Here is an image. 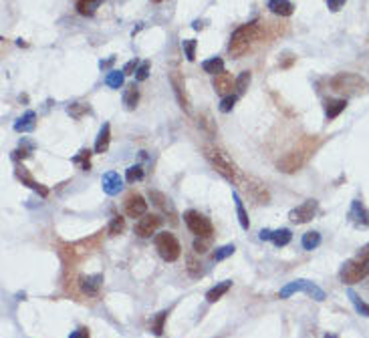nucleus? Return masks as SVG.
<instances>
[{
	"instance_id": "obj_12",
	"label": "nucleus",
	"mask_w": 369,
	"mask_h": 338,
	"mask_svg": "<svg viewBox=\"0 0 369 338\" xmlns=\"http://www.w3.org/2000/svg\"><path fill=\"white\" fill-rule=\"evenodd\" d=\"M244 187H246V192L258 202V203H269L271 202V194L269 190L265 187V183L261 179H256V177H244Z\"/></svg>"
},
{
	"instance_id": "obj_15",
	"label": "nucleus",
	"mask_w": 369,
	"mask_h": 338,
	"mask_svg": "<svg viewBox=\"0 0 369 338\" xmlns=\"http://www.w3.org/2000/svg\"><path fill=\"white\" fill-rule=\"evenodd\" d=\"M150 200H152V203H154L156 207H160L166 215H170V219H172L174 223L178 221V213H176V207H174V203H172L170 198H166V196L160 194V192H150Z\"/></svg>"
},
{
	"instance_id": "obj_23",
	"label": "nucleus",
	"mask_w": 369,
	"mask_h": 338,
	"mask_svg": "<svg viewBox=\"0 0 369 338\" xmlns=\"http://www.w3.org/2000/svg\"><path fill=\"white\" fill-rule=\"evenodd\" d=\"M34 119H36V115L32 111H26L24 115L14 123V131H22V133H26V131H32L34 129Z\"/></svg>"
},
{
	"instance_id": "obj_42",
	"label": "nucleus",
	"mask_w": 369,
	"mask_h": 338,
	"mask_svg": "<svg viewBox=\"0 0 369 338\" xmlns=\"http://www.w3.org/2000/svg\"><path fill=\"white\" fill-rule=\"evenodd\" d=\"M208 240H210V238H196V242H194V252H198V254L208 252Z\"/></svg>"
},
{
	"instance_id": "obj_41",
	"label": "nucleus",
	"mask_w": 369,
	"mask_h": 338,
	"mask_svg": "<svg viewBox=\"0 0 369 338\" xmlns=\"http://www.w3.org/2000/svg\"><path fill=\"white\" fill-rule=\"evenodd\" d=\"M234 103H236V95H226L222 99V103H220V111H222V113H230L232 107H234Z\"/></svg>"
},
{
	"instance_id": "obj_43",
	"label": "nucleus",
	"mask_w": 369,
	"mask_h": 338,
	"mask_svg": "<svg viewBox=\"0 0 369 338\" xmlns=\"http://www.w3.org/2000/svg\"><path fill=\"white\" fill-rule=\"evenodd\" d=\"M347 2V0H327V8L331 10V12H337V10H341V6Z\"/></svg>"
},
{
	"instance_id": "obj_37",
	"label": "nucleus",
	"mask_w": 369,
	"mask_h": 338,
	"mask_svg": "<svg viewBox=\"0 0 369 338\" xmlns=\"http://www.w3.org/2000/svg\"><path fill=\"white\" fill-rule=\"evenodd\" d=\"M89 157H91V151H89V149H81V151H79V155H75V157H73V163H83L81 167H83L85 171H89V167H91V163H89Z\"/></svg>"
},
{
	"instance_id": "obj_9",
	"label": "nucleus",
	"mask_w": 369,
	"mask_h": 338,
	"mask_svg": "<svg viewBox=\"0 0 369 338\" xmlns=\"http://www.w3.org/2000/svg\"><path fill=\"white\" fill-rule=\"evenodd\" d=\"M162 225V217L156 213H145L143 217H139V221L135 223V234L139 238H152L158 228Z\"/></svg>"
},
{
	"instance_id": "obj_40",
	"label": "nucleus",
	"mask_w": 369,
	"mask_h": 338,
	"mask_svg": "<svg viewBox=\"0 0 369 338\" xmlns=\"http://www.w3.org/2000/svg\"><path fill=\"white\" fill-rule=\"evenodd\" d=\"M147 77H150V61H143L135 70V81H145Z\"/></svg>"
},
{
	"instance_id": "obj_19",
	"label": "nucleus",
	"mask_w": 369,
	"mask_h": 338,
	"mask_svg": "<svg viewBox=\"0 0 369 338\" xmlns=\"http://www.w3.org/2000/svg\"><path fill=\"white\" fill-rule=\"evenodd\" d=\"M269 10L277 16H290L294 12V4L290 2V0H271Z\"/></svg>"
},
{
	"instance_id": "obj_27",
	"label": "nucleus",
	"mask_w": 369,
	"mask_h": 338,
	"mask_svg": "<svg viewBox=\"0 0 369 338\" xmlns=\"http://www.w3.org/2000/svg\"><path fill=\"white\" fill-rule=\"evenodd\" d=\"M137 101H139V91L135 89V85L127 87L125 93H123V105H125V109L133 111L137 107Z\"/></svg>"
},
{
	"instance_id": "obj_17",
	"label": "nucleus",
	"mask_w": 369,
	"mask_h": 338,
	"mask_svg": "<svg viewBox=\"0 0 369 338\" xmlns=\"http://www.w3.org/2000/svg\"><path fill=\"white\" fill-rule=\"evenodd\" d=\"M345 107H347L345 99H329V101H325V115H327V119L331 121V119L339 117L341 113L345 111Z\"/></svg>"
},
{
	"instance_id": "obj_29",
	"label": "nucleus",
	"mask_w": 369,
	"mask_h": 338,
	"mask_svg": "<svg viewBox=\"0 0 369 338\" xmlns=\"http://www.w3.org/2000/svg\"><path fill=\"white\" fill-rule=\"evenodd\" d=\"M123 77H125L123 70H109V74L105 77V85L111 89H119L123 85Z\"/></svg>"
},
{
	"instance_id": "obj_34",
	"label": "nucleus",
	"mask_w": 369,
	"mask_h": 338,
	"mask_svg": "<svg viewBox=\"0 0 369 338\" xmlns=\"http://www.w3.org/2000/svg\"><path fill=\"white\" fill-rule=\"evenodd\" d=\"M67 111H69V115H71V117L79 119V117L85 115V113H89L91 109H89V105H85V103H75V105H71Z\"/></svg>"
},
{
	"instance_id": "obj_3",
	"label": "nucleus",
	"mask_w": 369,
	"mask_h": 338,
	"mask_svg": "<svg viewBox=\"0 0 369 338\" xmlns=\"http://www.w3.org/2000/svg\"><path fill=\"white\" fill-rule=\"evenodd\" d=\"M339 276L343 284H357L369 276V246H365L355 258L345 262Z\"/></svg>"
},
{
	"instance_id": "obj_30",
	"label": "nucleus",
	"mask_w": 369,
	"mask_h": 338,
	"mask_svg": "<svg viewBox=\"0 0 369 338\" xmlns=\"http://www.w3.org/2000/svg\"><path fill=\"white\" fill-rule=\"evenodd\" d=\"M319 244H321V234H319V232H307V234L303 236V248H305L307 252L315 250Z\"/></svg>"
},
{
	"instance_id": "obj_48",
	"label": "nucleus",
	"mask_w": 369,
	"mask_h": 338,
	"mask_svg": "<svg viewBox=\"0 0 369 338\" xmlns=\"http://www.w3.org/2000/svg\"><path fill=\"white\" fill-rule=\"evenodd\" d=\"M261 240H271V230H263L261 232Z\"/></svg>"
},
{
	"instance_id": "obj_24",
	"label": "nucleus",
	"mask_w": 369,
	"mask_h": 338,
	"mask_svg": "<svg viewBox=\"0 0 369 338\" xmlns=\"http://www.w3.org/2000/svg\"><path fill=\"white\" fill-rule=\"evenodd\" d=\"M290 240H292V232H290V230H286V228L277 230V232H271V242H273L277 248L286 246Z\"/></svg>"
},
{
	"instance_id": "obj_7",
	"label": "nucleus",
	"mask_w": 369,
	"mask_h": 338,
	"mask_svg": "<svg viewBox=\"0 0 369 338\" xmlns=\"http://www.w3.org/2000/svg\"><path fill=\"white\" fill-rule=\"evenodd\" d=\"M184 221H186L188 230H190L196 238H212V234H214L212 221H210L206 215H202V213H198V211H194V209H190V211L184 213Z\"/></svg>"
},
{
	"instance_id": "obj_39",
	"label": "nucleus",
	"mask_w": 369,
	"mask_h": 338,
	"mask_svg": "<svg viewBox=\"0 0 369 338\" xmlns=\"http://www.w3.org/2000/svg\"><path fill=\"white\" fill-rule=\"evenodd\" d=\"M234 246H222V248H218L216 252H214V262H222V260H226L228 256H232L234 254Z\"/></svg>"
},
{
	"instance_id": "obj_14",
	"label": "nucleus",
	"mask_w": 369,
	"mask_h": 338,
	"mask_svg": "<svg viewBox=\"0 0 369 338\" xmlns=\"http://www.w3.org/2000/svg\"><path fill=\"white\" fill-rule=\"evenodd\" d=\"M101 187L107 196H117L123 190V179L117 171H107L101 179Z\"/></svg>"
},
{
	"instance_id": "obj_1",
	"label": "nucleus",
	"mask_w": 369,
	"mask_h": 338,
	"mask_svg": "<svg viewBox=\"0 0 369 338\" xmlns=\"http://www.w3.org/2000/svg\"><path fill=\"white\" fill-rule=\"evenodd\" d=\"M323 143V139L319 135H307L303 137L297 145H294L288 153H284L278 161H277V169L282 173H294L299 171L311 157L313 153L319 149V145Z\"/></svg>"
},
{
	"instance_id": "obj_35",
	"label": "nucleus",
	"mask_w": 369,
	"mask_h": 338,
	"mask_svg": "<svg viewBox=\"0 0 369 338\" xmlns=\"http://www.w3.org/2000/svg\"><path fill=\"white\" fill-rule=\"evenodd\" d=\"M196 47H198V43H196L194 39H188V41L182 43V49H184V53H186V59H188L190 63L196 59Z\"/></svg>"
},
{
	"instance_id": "obj_50",
	"label": "nucleus",
	"mask_w": 369,
	"mask_h": 338,
	"mask_svg": "<svg viewBox=\"0 0 369 338\" xmlns=\"http://www.w3.org/2000/svg\"><path fill=\"white\" fill-rule=\"evenodd\" d=\"M154 2H162V0H154Z\"/></svg>"
},
{
	"instance_id": "obj_20",
	"label": "nucleus",
	"mask_w": 369,
	"mask_h": 338,
	"mask_svg": "<svg viewBox=\"0 0 369 338\" xmlns=\"http://www.w3.org/2000/svg\"><path fill=\"white\" fill-rule=\"evenodd\" d=\"M109 141H111V127H109V123H105L95 141V153H105L109 149Z\"/></svg>"
},
{
	"instance_id": "obj_44",
	"label": "nucleus",
	"mask_w": 369,
	"mask_h": 338,
	"mask_svg": "<svg viewBox=\"0 0 369 338\" xmlns=\"http://www.w3.org/2000/svg\"><path fill=\"white\" fill-rule=\"evenodd\" d=\"M137 67H139V63L133 59V61H129V63L123 67V72H125V74H131L133 70H137Z\"/></svg>"
},
{
	"instance_id": "obj_26",
	"label": "nucleus",
	"mask_w": 369,
	"mask_h": 338,
	"mask_svg": "<svg viewBox=\"0 0 369 338\" xmlns=\"http://www.w3.org/2000/svg\"><path fill=\"white\" fill-rule=\"evenodd\" d=\"M232 198H234V203H236V213H238V221L242 225V230H248L250 228V221H248V213L244 209V203H242V200H240V196L236 192L232 194Z\"/></svg>"
},
{
	"instance_id": "obj_32",
	"label": "nucleus",
	"mask_w": 369,
	"mask_h": 338,
	"mask_svg": "<svg viewBox=\"0 0 369 338\" xmlns=\"http://www.w3.org/2000/svg\"><path fill=\"white\" fill-rule=\"evenodd\" d=\"M250 79H252L250 70L240 72V77L236 79V85H234V89L238 91V95H244V93H246V89H248V85H250Z\"/></svg>"
},
{
	"instance_id": "obj_13",
	"label": "nucleus",
	"mask_w": 369,
	"mask_h": 338,
	"mask_svg": "<svg viewBox=\"0 0 369 338\" xmlns=\"http://www.w3.org/2000/svg\"><path fill=\"white\" fill-rule=\"evenodd\" d=\"M123 207H125V213H127L129 217H133V219H135V217H143V215L147 213V202H145L139 194L127 196Z\"/></svg>"
},
{
	"instance_id": "obj_33",
	"label": "nucleus",
	"mask_w": 369,
	"mask_h": 338,
	"mask_svg": "<svg viewBox=\"0 0 369 338\" xmlns=\"http://www.w3.org/2000/svg\"><path fill=\"white\" fill-rule=\"evenodd\" d=\"M347 296L351 298V302H353V306H355V310H357L359 314H363V316H369V306H367V304L363 302V300H361V298H359V296H357V294H355L353 290H349V292H347Z\"/></svg>"
},
{
	"instance_id": "obj_25",
	"label": "nucleus",
	"mask_w": 369,
	"mask_h": 338,
	"mask_svg": "<svg viewBox=\"0 0 369 338\" xmlns=\"http://www.w3.org/2000/svg\"><path fill=\"white\" fill-rule=\"evenodd\" d=\"M202 68H204V72H210V74H220V72H224V61L220 59V57H212V59H208V61H204L202 63Z\"/></svg>"
},
{
	"instance_id": "obj_11",
	"label": "nucleus",
	"mask_w": 369,
	"mask_h": 338,
	"mask_svg": "<svg viewBox=\"0 0 369 338\" xmlns=\"http://www.w3.org/2000/svg\"><path fill=\"white\" fill-rule=\"evenodd\" d=\"M170 83H172V89H174V95H176L180 107L188 113L190 111V101H188V93H186V83H184V77L180 74V70L170 72Z\"/></svg>"
},
{
	"instance_id": "obj_21",
	"label": "nucleus",
	"mask_w": 369,
	"mask_h": 338,
	"mask_svg": "<svg viewBox=\"0 0 369 338\" xmlns=\"http://www.w3.org/2000/svg\"><path fill=\"white\" fill-rule=\"evenodd\" d=\"M232 288V282L230 280H224V282H220V284H216L214 288H210L208 290V294H206V300H208V302L212 304V302H216V300H220V298H222L228 290Z\"/></svg>"
},
{
	"instance_id": "obj_16",
	"label": "nucleus",
	"mask_w": 369,
	"mask_h": 338,
	"mask_svg": "<svg viewBox=\"0 0 369 338\" xmlns=\"http://www.w3.org/2000/svg\"><path fill=\"white\" fill-rule=\"evenodd\" d=\"M234 85H236V81L232 79V74H228V72H220V74H216V79H214V89H216L218 95L232 93Z\"/></svg>"
},
{
	"instance_id": "obj_8",
	"label": "nucleus",
	"mask_w": 369,
	"mask_h": 338,
	"mask_svg": "<svg viewBox=\"0 0 369 338\" xmlns=\"http://www.w3.org/2000/svg\"><path fill=\"white\" fill-rule=\"evenodd\" d=\"M294 292H307L309 296H313L315 300H323L325 298V292L319 288V286H315L313 282H307V280H294V282H290V284H286L282 290H280V298H288L290 294H294Z\"/></svg>"
},
{
	"instance_id": "obj_22",
	"label": "nucleus",
	"mask_w": 369,
	"mask_h": 338,
	"mask_svg": "<svg viewBox=\"0 0 369 338\" xmlns=\"http://www.w3.org/2000/svg\"><path fill=\"white\" fill-rule=\"evenodd\" d=\"M101 282H103V276L97 274V276H87V278H81V288L85 294L89 296H95L101 288Z\"/></svg>"
},
{
	"instance_id": "obj_4",
	"label": "nucleus",
	"mask_w": 369,
	"mask_h": 338,
	"mask_svg": "<svg viewBox=\"0 0 369 338\" xmlns=\"http://www.w3.org/2000/svg\"><path fill=\"white\" fill-rule=\"evenodd\" d=\"M329 87L335 93H341L345 97H355L361 93H369V83L353 72H339L329 81Z\"/></svg>"
},
{
	"instance_id": "obj_5",
	"label": "nucleus",
	"mask_w": 369,
	"mask_h": 338,
	"mask_svg": "<svg viewBox=\"0 0 369 338\" xmlns=\"http://www.w3.org/2000/svg\"><path fill=\"white\" fill-rule=\"evenodd\" d=\"M256 39H258V24H256V22L238 26V28L232 32V39H230V45H228V51H230L232 59H240V57L250 49V45H252Z\"/></svg>"
},
{
	"instance_id": "obj_28",
	"label": "nucleus",
	"mask_w": 369,
	"mask_h": 338,
	"mask_svg": "<svg viewBox=\"0 0 369 338\" xmlns=\"http://www.w3.org/2000/svg\"><path fill=\"white\" fill-rule=\"evenodd\" d=\"M101 2H103V0H77V10L83 16H91Z\"/></svg>"
},
{
	"instance_id": "obj_47",
	"label": "nucleus",
	"mask_w": 369,
	"mask_h": 338,
	"mask_svg": "<svg viewBox=\"0 0 369 338\" xmlns=\"http://www.w3.org/2000/svg\"><path fill=\"white\" fill-rule=\"evenodd\" d=\"M294 59H297V57H290V55H288V59H286L284 63H280V67H282V68H286V67H290V65L294 63Z\"/></svg>"
},
{
	"instance_id": "obj_49",
	"label": "nucleus",
	"mask_w": 369,
	"mask_h": 338,
	"mask_svg": "<svg viewBox=\"0 0 369 338\" xmlns=\"http://www.w3.org/2000/svg\"><path fill=\"white\" fill-rule=\"evenodd\" d=\"M325 338H337V336H335V334H327Z\"/></svg>"
},
{
	"instance_id": "obj_45",
	"label": "nucleus",
	"mask_w": 369,
	"mask_h": 338,
	"mask_svg": "<svg viewBox=\"0 0 369 338\" xmlns=\"http://www.w3.org/2000/svg\"><path fill=\"white\" fill-rule=\"evenodd\" d=\"M69 338H89V332H87V328H79V330L73 332Z\"/></svg>"
},
{
	"instance_id": "obj_46",
	"label": "nucleus",
	"mask_w": 369,
	"mask_h": 338,
	"mask_svg": "<svg viewBox=\"0 0 369 338\" xmlns=\"http://www.w3.org/2000/svg\"><path fill=\"white\" fill-rule=\"evenodd\" d=\"M113 63H115V57H109L107 61H101V63H99V67H101V68H109V67H111Z\"/></svg>"
},
{
	"instance_id": "obj_18",
	"label": "nucleus",
	"mask_w": 369,
	"mask_h": 338,
	"mask_svg": "<svg viewBox=\"0 0 369 338\" xmlns=\"http://www.w3.org/2000/svg\"><path fill=\"white\" fill-rule=\"evenodd\" d=\"M16 177H18V179H20V181H22L26 187H30L32 192L41 194L43 198H47V196H49V190H47V187H45V185H41V183H36V181H34V179H32V177H30V175L24 171V167L16 169Z\"/></svg>"
},
{
	"instance_id": "obj_31",
	"label": "nucleus",
	"mask_w": 369,
	"mask_h": 338,
	"mask_svg": "<svg viewBox=\"0 0 369 338\" xmlns=\"http://www.w3.org/2000/svg\"><path fill=\"white\" fill-rule=\"evenodd\" d=\"M123 230H125V217L115 215V217L111 219V223H109L107 234H109V236H117V234H121Z\"/></svg>"
},
{
	"instance_id": "obj_10",
	"label": "nucleus",
	"mask_w": 369,
	"mask_h": 338,
	"mask_svg": "<svg viewBox=\"0 0 369 338\" xmlns=\"http://www.w3.org/2000/svg\"><path fill=\"white\" fill-rule=\"evenodd\" d=\"M317 207H319L317 200H307L305 203H301V205H297L294 209H290L288 211V217L294 223H307V221H311L315 217Z\"/></svg>"
},
{
	"instance_id": "obj_38",
	"label": "nucleus",
	"mask_w": 369,
	"mask_h": 338,
	"mask_svg": "<svg viewBox=\"0 0 369 338\" xmlns=\"http://www.w3.org/2000/svg\"><path fill=\"white\" fill-rule=\"evenodd\" d=\"M143 177V167L141 165H131L129 169H127V173H125V179L129 181V183H135V181H139Z\"/></svg>"
},
{
	"instance_id": "obj_2",
	"label": "nucleus",
	"mask_w": 369,
	"mask_h": 338,
	"mask_svg": "<svg viewBox=\"0 0 369 338\" xmlns=\"http://www.w3.org/2000/svg\"><path fill=\"white\" fill-rule=\"evenodd\" d=\"M204 155H206V159H208V163L222 175L226 181H230V183H238L240 181V169H238V165L230 159V155L228 153H224L222 149H218V147H214V145H206L204 147Z\"/></svg>"
},
{
	"instance_id": "obj_6",
	"label": "nucleus",
	"mask_w": 369,
	"mask_h": 338,
	"mask_svg": "<svg viewBox=\"0 0 369 338\" xmlns=\"http://www.w3.org/2000/svg\"><path fill=\"white\" fill-rule=\"evenodd\" d=\"M154 242H156V250H158V254L162 256V260H166V262H176V260L180 258L182 248H180V242L176 240L174 234H170V232H160V234L156 236Z\"/></svg>"
},
{
	"instance_id": "obj_36",
	"label": "nucleus",
	"mask_w": 369,
	"mask_h": 338,
	"mask_svg": "<svg viewBox=\"0 0 369 338\" xmlns=\"http://www.w3.org/2000/svg\"><path fill=\"white\" fill-rule=\"evenodd\" d=\"M166 318H168V312H160V314L156 316V320L152 322V332H154L156 336H162V334H164V322H166Z\"/></svg>"
}]
</instances>
